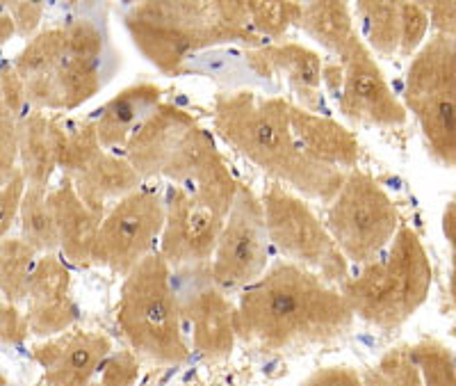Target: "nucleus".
Returning a JSON list of instances; mask_svg holds the SVG:
<instances>
[{"label":"nucleus","mask_w":456,"mask_h":386,"mask_svg":"<svg viewBox=\"0 0 456 386\" xmlns=\"http://www.w3.org/2000/svg\"><path fill=\"white\" fill-rule=\"evenodd\" d=\"M64 126L39 110L19 119V162L28 188L46 190L60 165Z\"/></svg>","instance_id":"obj_21"},{"label":"nucleus","mask_w":456,"mask_h":386,"mask_svg":"<svg viewBox=\"0 0 456 386\" xmlns=\"http://www.w3.org/2000/svg\"><path fill=\"white\" fill-rule=\"evenodd\" d=\"M181 316L192 327V348L208 361H222L235 348V307L219 288H201L187 295Z\"/></svg>","instance_id":"obj_19"},{"label":"nucleus","mask_w":456,"mask_h":386,"mask_svg":"<svg viewBox=\"0 0 456 386\" xmlns=\"http://www.w3.org/2000/svg\"><path fill=\"white\" fill-rule=\"evenodd\" d=\"M361 386H422L411 348H393L361 375Z\"/></svg>","instance_id":"obj_30"},{"label":"nucleus","mask_w":456,"mask_h":386,"mask_svg":"<svg viewBox=\"0 0 456 386\" xmlns=\"http://www.w3.org/2000/svg\"><path fill=\"white\" fill-rule=\"evenodd\" d=\"M247 16H249L251 30L263 39L279 42L290 26H297V19L301 14V3H263V0H249L244 3Z\"/></svg>","instance_id":"obj_31"},{"label":"nucleus","mask_w":456,"mask_h":386,"mask_svg":"<svg viewBox=\"0 0 456 386\" xmlns=\"http://www.w3.org/2000/svg\"><path fill=\"white\" fill-rule=\"evenodd\" d=\"M165 226V201L156 190L137 188L103 215L94 247V263L126 277L142 259L153 254Z\"/></svg>","instance_id":"obj_12"},{"label":"nucleus","mask_w":456,"mask_h":386,"mask_svg":"<svg viewBox=\"0 0 456 386\" xmlns=\"http://www.w3.org/2000/svg\"><path fill=\"white\" fill-rule=\"evenodd\" d=\"M126 30L137 51L165 76H181L192 53L222 44L260 46L244 3L178 0L140 3L126 14Z\"/></svg>","instance_id":"obj_4"},{"label":"nucleus","mask_w":456,"mask_h":386,"mask_svg":"<svg viewBox=\"0 0 456 386\" xmlns=\"http://www.w3.org/2000/svg\"><path fill=\"white\" fill-rule=\"evenodd\" d=\"M422 386H456L454 350L438 339H422L411 348Z\"/></svg>","instance_id":"obj_29"},{"label":"nucleus","mask_w":456,"mask_h":386,"mask_svg":"<svg viewBox=\"0 0 456 386\" xmlns=\"http://www.w3.org/2000/svg\"><path fill=\"white\" fill-rule=\"evenodd\" d=\"M299 386H361V375L349 365H327L311 373Z\"/></svg>","instance_id":"obj_38"},{"label":"nucleus","mask_w":456,"mask_h":386,"mask_svg":"<svg viewBox=\"0 0 456 386\" xmlns=\"http://www.w3.org/2000/svg\"><path fill=\"white\" fill-rule=\"evenodd\" d=\"M101 51L103 35L99 28L78 19L37 32L16 55L12 69L21 76L32 108L71 112L99 92Z\"/></svg>","instance_id":"obj_5"},{"label":"nucleus","mask_w":456,"mask_h":386,"mask_svg":"<svg viewBox=\"0 0 456 386\" xmlns=\"http://www.w3.org/2000/svg\"><path fill=\"white\" fill-rule=\"evenodd\" d=\"M431 261L420 235L399 225L386 259L372 261L340 283L356 318L381 332L402 327L427 302L431 291Z\"/></svg>","instance_id":"obj_6"},{"label":"nucleus","mask_w":456,"mask_h":386,"mask_svg":"<svg viewBox=\"0 0 456 386\" xmlns=\"http://www.w3.org/2000/svg\"><path fill=\"white\" fill-rule=\"evenodd\" d=\"M28 336L26 316L19 311V307L0 300V343L19 345Z\"/></svg>","instance_id":"obj_36"},{"label":"nucleus","mask_w":456,"mask_h":386,"mask_svg":"<svg viewBox=\"0 0 456 386\" xmlns=\"http://www.w3.org/2000/svg\"><path fill=\"white\" fill-rule=\"evenodd\" d=\"M297 26L306 32L311 39L322 44L324 48L340 58L347 51L349 44L356 42L358 32L354 26L352 7L340 0H327V3H306L301 5V14Z\"/></svg>","instance_id":"obj_24"},{"label":"nucleus","mask_w":456,"mask_h":386,"mask_svg":"<svg viewBox=\"0 0 456 386\" xmlns=\"http://www.w3.org/2000/svg\"><path fill=\"white\" fill-rule=\"evenodd\" d=\"M53 219L57 226L60 250L71 266L89 267L94 266V247L103 215L94 213L83 204V199L76 194L73 183L67 177L57 188L46 193Z\"/></svg>","instance_id":"obj_20"},{"label":"nucleus","mask_w":456,"mask_h":386,"mask_svg":"<svg viewBox=\"0 0 456 386\" xmlns=\"http://www.w3.org/2000/svg\"><path fill=\"white\" fill-rule=\"evenodd\" d=\"M46 193L48 190H37L26 185L21 210H19L23 241H26L37 254H53L55 250H60L57 226L55 219H53L51 206H48Z\"/></svg>","instance_id":"obj_26"},{"label":"nucleus","mask_w":456,"mask_h":386,"mask_svg":"<svg viewBox=\"0 0 456 386\" xmlns=\"http://www.w3.org/2000/svg\"><path fill=\"white\" fill-rule=\"evenodd\" d=\"M338 64L342 69V83L336 101L352 124L377 128H397L404 124L409 112L395 96L372 51L361 37L349 44Z\"/></svg>","instance_id":"obj_13"},{"label":"nucleus","mask_w":456,"mask_h":386,"mask_svg":"<svg viewBox=\"0 0 456 386\" xmlns=\"http://www.w3.org/2000/svg\"><path fill=\"white\" fill-rule=\"evenodd\" d=\"M181 318L171 267L153 251L124 277L117 324L135 355L158 365H181L190 359Z\"/></svg>","instance_id":"obj_7"},{"label":"nucleus","mask_w":456,"mask_h":386,"mask_svg":"<svg viewBox=\"0 0 456 386\" xmlns=\"http://www.w3.org/2000/svg\"><path fill=\"white\" fill-rule=\"evenodd\" d=\"M124 149L140 178H169L219 218H226L233 206L240 181L213 136L187 110L158 103Z\"/></svg>","instance_id":"obj_3"},{"label":"nucleus","mask_w":456,"mask_h":386,"mask_svg":"<svg viewBox=\"0 0 456 386\" xmlns=\"http://www.w3.org/2000/svg\"><path fill=\"white\" fill-rule=\"evenodd\" d=\"M16 32L14 21H12V16L7 14V10L0 12V44H5L12 35Z\"/></svg>","instance_id":"obj_40"},{"label":"nucleus","mask_w":456,"mask_h":386,"mask_svg":"<svg viewBox=\"0 0 456 386\" xmlns=\"http://www.w3.org/2000/svg\"><path fill=\"white\" fill-rule=\"evenodd\" d=\"M110 352V336L89 329H67L37 343L32 359L42 365L46 386H99L101 365Z\"/></svg>","instance_id":"obj_15"},{"label":"nucleus","mask_w":456,"mask_h":386,"mask_svg":"<svg viewBox=\"0 0 456 386\" xmlns=\"http://www.w3.org/2000/svg\"><path fill=\"white\" fill-rule=\"evenodd\" d=\"M23 193H26V178H23L21 169H16L14 177L0 188V241L7 238L10 229L16 225Z\"/></svg>","instance_id":"obj_33"},{"label":"nucleus","mask_w":456,"mask_h":386,"mask_svg":"<svg viewBox=\"0 0 456 386\" xmlns=\"http://www.w3.org/2000/svg\"><path fill=\"white\" fill-rule=\"evenodd\" d=\"M69 181L73 183V190L83 199V204L87 209H92L94 213L105 215L110 206L140 188L142 178L126 158L101 152L99 158L87 169H83Z\"/></svg>","instance_id":"obj_23"},{"label":"nucleus","mask_w":456,"mask_h":386,"mask_svg":"<svg viewBox=\"0 0 456 386\" xmlns=\"http://www.w3.org/2000/svg\"><path fill=\"white\" fill-rule=\"evenodd\" d=\"M28 334L53 336L62 334L78 320V307L71 298V275L62 259L44 254L37 259L28 283Z\"/></svg>","instance_id":"obj_16"},{"label":"nucleus","mask_w":456,"mask_h":386,"mask_svg":"<svg viewBox=\"0 0 456 386\" xmlns=\"http://www.w3.org/2000/svg\"><path fill=\"white\" fill-rule=\"evenodd\" d=\"M19 119H0V188L14 177L19 168Z\"/></svg>","instance_id":"obj_34"},{"label":"nucleus","mask_w":456,"mask_h":386,"mask_svg":"<svg viewBox=\"0 0 456 386\" xmlns=\"http://www.w3.org/2000/svg\"><path fill=\"white\" fill-rule=\"evenodd\" d=\"M356 14L363 21L365 46L374 48L377 53L393 58L399 53V3H372V0H361L356 3Z\"/></svg>","instance_id":"obj_27"},{"label":"nucleus","mask_w":456,"mask_h":386,"mask_svg":"<svg viewBox=\"0 0 456 386\" xmlns=\"http://www.w3.org/2000/svg\"><path fill=\"white\" fill-rule=\"evenodd\" d=\"M0 386H7V377L0 373Z\"/></svg>","instance_id":"obj_43"},{"label":"nucleus","mask_w":456,"mask_h":386,"mask_svg":"<svg viewBox=\"0 0 456 386\" xmlns=\"http://www.w3.org/2000/svg\"><path fill=\"white\" fill-rule=\"evenodd\" d=\"M222 226L224 218L199 204L183 188L171 185L165 201V226L158 254L169 267L203 266L213 259Z\"/></svg>","instance_id":"obj_14"},{"label":"nucleus","mask_w":456,"mask_h":386,"mask_svg":"<svg viewBox=\"0 0 456 386\" xmlns=\"http://www.w3.org/2000/svg\"><path fill=\"white\" fill-rule=\"evenodd\" d=\"M244 58H247V64L265 78H272L274 73H283L297 99L301 101L299 108L308 110V112L320 110L322 64H324L320 53L297 42H276L249 48Z\"/></svg>","instance_id":"obj_17"},{"label":"nucleus","mask_w":456,"mask_h":386,"mask_svg":"<svg viewBox=\"0 0 456 386\" xmlns=\"http://www.w3.org/2000/svg\"><path fill=\"white\" fill-rule=\"evenodd\" d=\"M406 112H413L436 160L456 165V42L434 35L411 60L404 85Z\"/></svg>","instance_id":"obj_8"},{"label":"nucleus","mask_w":456,"mask_h":386,"mask_svg":"<svg viewBox=\"0 0 456 386\" xmlns=\"http://www.w3.org/2000/svg\"><path fill=\"white\" fill-rule=\"evenodd\" d=\"M270 263V241L265 231L260 197L240 183L233 206L224 218L213 254V282L219 291H238L258 282Z\"/></svg>","instance_id":"obj_11"},{"label":"nucleus","mask_w":456,"mask_h":386,"mask_svg":"<svg viewBox=\"0 0 456 386\" xmlns=\"http://www.w3.org/2000/svg\"><path fill=\"white\" fill-rule=\"evenodd\" d=\"M37 251L23 238H3L0 241V292L5 302L21 304L28 298L32 267Z\"/></svg>","instance_id":"obj_25"},{"label":"nucleus","mask_w":456,"mask_h":386,"mask_svg":"<svg viewBox=\"0 0 456 386\" xmlns=\"http://www.w3.org/2000/svg\"><path fill=\"white\" fill-rule=\"evenodd\" d=\"M290 131L299 149L311 160L327 165V168L352 172L361 160V142L349 128L338 124L336 119L290 103L288 110Z\"/></svg>","instance_id":"obj_18"},{"label":"nucleus","mask_w":456,"mask_h":386,"mask_svg":"<svg viewBox=\"0 0 456 386\" xmlns=\"http://www.w3.org/2000/svg\"><path fill=\"white\" fill-rule=\"evenodd\" d=\"M399 213L390 194L372 174L352 169L329 201L327 229L347 263L377 261L399 229Z\"/></svg>","instance_id":"obj_9"},{"label":"nucleus","mask_w":456,"mask_h":386,"mask_svg":"<svg viewBox=\"0 0 456 386\" xmlns=\"http://www.w3.org/2000/svg\"><path fill=\"white\" fill-rule=\"evenodd\" d=\"M290 101L260 96L251 89L219 92L213 103L217 136L256 168L306 197L329 204L347 172L327 168L301 152L288 119Z\"/></svg>","instance_id":"obj_2"},{"label":"nucleus","mask_w":456,"mask_h":386,"mask_svg":"<svg viewBox=\"0 0 456 386\" xmlns=\"http://www.w3.org/2000/svg\"><path fill=\"white\" fill-rule=\"evenodd\" d=\"M101 152H105V149L101 146L94 121H78L71 128H64V142L57 168L62 169L64 177L73 178L76 174L87 169L99 158Z\"/></svg>","instance_id":"obj_28"},{"label":"nucleus","mask_w":456,"mask_h":386,"mask_svg":"<svg viewBox=\"0 0 456 386\" xmlns=\"http://www.w3.org/2000/svg\"><path fill=\"white\" fill-rule=\"evenodd\" d=\"M3 117H10L5 112V103H3V92H0V119H3Z\"/></svg>","instance_id":"obj_42"},{"label":"nucleus","mask_w":456,"mask_h":386,"mask_svg":"<svg viewBox=\"0 0 456 386\" xmlns=\"http://www.w3.org/2000/svg\"><path fill=\"white\" fill-rule=\"evenodd\" d=\"M354 320L340 288L285 261L244 288L235 308V334L256 350L276 355L342 339Z\"/></svg>","instance_id":"obj_1"},{"label":"nucleus","mask_w":456,"mask_h":386,"mask_svg":"<svg viewBox=\"0 0 456 386\" xmlns=\"http://www.w3.org/2000/svg\"><path fill=\"white\" fill-rule=\"evenodd\" d=\"M5 10L12 16V21H14L16 35L26 37V39L35 35L44 19L42 3H10Z\"/></svg>","instance_id":"obj_37"},{"label":"nucleus","mask_w":456,"mask_h":386,"mask_svg":"<svg viewBox=\"0 0 456 386\" xmlns=\"http://www.w3.org/2000/svg\"><path fill=\"white\" fill-rule=\"evenodd\" d=\"M267 241L288 263L306 267L329 283L349 279V263L333 242L327 225L313 213L311 206L297 197L283 183H270L263 199Z\"/></svg>","instance_id":"obj_10"},{"label":"nucleus","mask_w":456,"mask_h":386,"mask_svg":"<svg viewBox=\"0 0 456 386\" xmlns=\"http://www.w3.org/2000/svg\"><path fill=\"white\" fill-rule=\"evenodd\" d=\"M399 55L411 58L418 53V48L425 44L427 30H429V14L422 3H399Z\"/></svg>","instance_id":"obj_32"},{"label":"nucleus","mask_w":456,"mask_h":386,"mask_svg":"<svg viewBox=\"0 0 456 386\" xmlns=\"http://www.w3.org/2000/svg\"><path fill=\"white\" fill-rule=\"evenodd\" d=\"M443 222H445L447 241H450V245H454V201H450V204H447L445 218H443Z\"/></svg>","instance_id":"obj_41"},{"label":"nucleus","mask_w":456,"mask_h":386,"mask_svg":"<svg viewBox=\"0 0 456 386\" xmlns=\"http://www.w3.org/2000/svg\"><path fill=\"white\" fill-rule=\"evenodd\" d=\"M0 92H3V103H5V112L14 119H21L23 110H26V85H23L21 76L12 67L0 71Z\"/></svg>","instance_id":"obj_35"},{"label":"nucleus","mask_w":456,"mask_h":386,"mask_svg":"<svg viewBox=\"0 0 456 386\" xmlns=\"http://www.w3.org/2000/svg\"><path fill=\"white\" fill-rule=\"evenodd\" d=\"M162 89L153 83H137L124 87L101 108L94 121L96 136L103 149H124L130 136L140 128L149 112L160 103Z\"/></svg>","instance_id":"obj_22"},{"label":"nucleus","mask_w":456,"mask_h":386,"mask_svg":"<svg viewBox=\"0 0 456 386\" xmlns=\"http://www.w3.org/2000/svg\"><path fill=\"white\" fill-rule=\"evenodd\" d=\"M427 14H429V26L434 28L436 35L454 37L456 32V5L454 3H429Z\"/></svg>","instance_id":"obj_39"}]
</instances>
